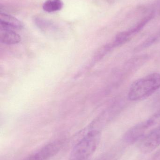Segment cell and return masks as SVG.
Wrapping results in <instances>:
<instances>
[{"label":"cell","mask_w":160,"mask_h":160,"mask_svg":"<svg viewBox=\"0 0 160 160\" xmlns=\"http://www.w3.org/2000/svg\"><path fill=\"white\" fill-rule=\"evenodd\" d=\"M160 117V113L132 127L124 134L123 139L127 143L132 144L139 142L155 125Z\"/></svg>","instance_id":"3957f363"},{"label":"cell","mask_w":160,"mask_h":160,"mask_svg":"<svg viewBox=\"0 0 160 160\" xmlns=\"http://www.w3.org/2000/svg\"><path fill=\"white\" fill-rule=\"evenodd\" d=\"M52 158L51 151L46 146H44L24 160H49Z\"/></svg>","instance_id":"ba28073f"},{"label":"cell","mask_w":160,"mask_h":160,"mask_svg":"<svg viewBox=\"0 0 160 160\" xmlns=\"http://www.w3.org/2000/svg\"><path fill=\"white\" fill-rule=\"evenodd\" d=\"M139 149L144 153H150L160 146V123L150 130L139 142Z\"/></svg>","instance_id":"277c9868"},{"label":"cell","mask_w":160,"mask_h":160,"mask_svg":"<svg viewBox=\"0 0 160 160\" xmlns=\"http://www.w3.org/2000/svg\"><path fill=\"white\" fill-rule=\"evenodd\" d=\"M101 139L100 131H89L73 147L69 160H89L96 150Z\"/></svg>","instance_id":"7a4b0ae2"},{"label":"cell","mask_w":160,"mask_h":160,"mask_svg":"<svg viewBox=\"0 0 160 160\" xmlns=\"http://www.w3.org/2000/svg\"><path fill=\"white\" fill-rule=\"evenodd\" d=\"M0 40L3 44L13 45L20 43L21 41V38L13 30L1 27Z\"/></svg>","instance_id":"8992f818"},{"label":"cell","mask_w":160,"mask_h":160,"mask_svg":"<svg viewBox=\"0 0 160 160\" xmlns=\"http://www.w3.org/2000/svg\"><path fill=\"white\" fill-rule=\"evenodd\" d=\"M160 88V74L151 73L132 83L128 98L131 101L142 100L153 95Z\"/></svg>","instance_id":"6da1fadb"},{"label":"cell","mask_w":160,"mask_h":160,"mask_svg":"<svg viewBox=\"0 0 160 160\" xmlns=\"http://www.w3.org/2000/svg\"><path fill=\"white\" fill-rule=\"evenodd\" d=\"M63 6L62 0H47L43 3L42 8L46 12L52 13L61 10Z\"/></svg>","instance_id":"9c48e42d"},{"label":"cell","mask_w":160,"mask_h":160,"mask_svg":"<svg viewBox=\"0 0 160 160\" xmlns=\"http://www.w3.org/2000/svg\"><path fill=\"white\" fill-rule=\"evenodd\" d=\"M0 25L1 27L13 30H21L24 26L19 20L4 12H1L0 14Z\"/></svg>","instance_id":"5b68a950"},{"label":"cell","mask_w":160,"mask_h":160,"mask_svg":"<svg viewBox=\"0 0 160 160\" xmlns=\"http://www.w3.org/2000/svg\"><path fill=\"white\" fill-rule=\"evenodd\" d=\"M34 21L38 28L44 32H53L56 30V25L48 20L37 17L34 18Z\"/></svg>","instance_id":"52a82bcc"}]
</instances>
